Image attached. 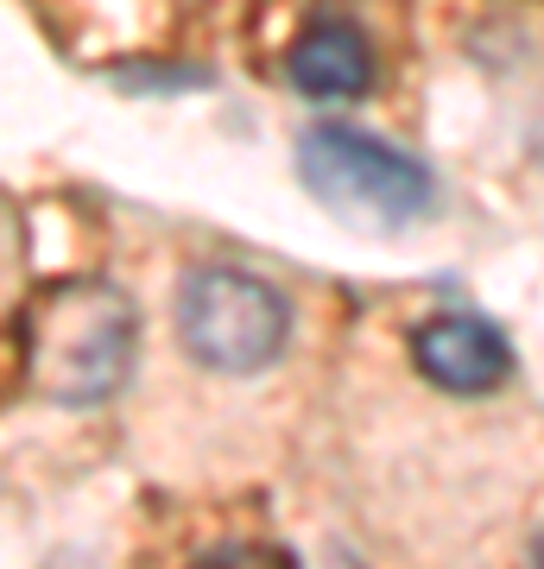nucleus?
<instances>
[{
    "instance_id": "3",
    "label": "nucleus",
    "mask_w": 544,
    "mask_h": 569,
    "mask_svg": "<svg viewBox=\"0 0 544 569\" xmlns=\"http://www.w3.org/2000/svg\"><path fill=\"white\" fill-rule=\"evenodd\" d=\"M291 305L241 266H197L178 291V336L216 373H260L279 361Z\"/></svg>"
},
{
    "instance_id": "8",
    "label": "nucleus",
    "mask_w": 544,
    "mask_h": 569,
    "mask_svg": "<svg viewBox=\"0 0 544 569\" xmlns=\"http://www.w3.org/2000/svg\"><path fill=\"white\" fill-rule=\"evenodd\" d=\"M532 569H544V538H538V557H532Z\"/></svg>"
},
{
    "instance_id": "4",
    "label": "nucleus",
    "mask_w": 544,
    "mask_h": 569,
    "mask_svg": "<svg viewBox=\"0 0 544 569\" xmlns=\"http://www.w3.org/2000/svg\"><path fill=\"white\" fill-rule=\"evenodd\" d=\"M412 361L444 392H494L513 373V348H506V336L494 323L449 310V317H431L412 336Z\"/></svg>"
},
{
    "instance_id": "5",
    "label": "nucleus",
    "mask_w": 544,
    "mask_h": 569,
    "mask_svg": "<svg viewBox=\"0 0 544 569\" xmlns=\"http://www.w3.org/2000/svg\"><path fill=\"white\" fill-rule=\"evenodd\" d=\"M285 77L310 102H355L374 89V39L355 20H310L285 51Z\"/></svg>"
},
{
    "instance_id": "7",
    "label": "nucleus",
    "mask_w": 544,
    "mask_h": 569,
    "mask_svg": "<svg viewBox=\"0 0 544 569\" xmlns=\"http://www.w3.org/2000/svg\"><path fill=\"white\" fill-rule=\"evenodd\" d=\"M304 569H362V563H355V557H348L343 545H329V550H317V557H310Z\"/></svg>"
},
{
    "instance_id": "1",
    "label": "nucleus",
    "mask_w": 544,
    "mask_h": 569,
    "mask_svg": "<svg viewBox=\"0 0 544 569\" xmlns=\"http://www.w3.org/2000/svg\"><path fill=\"white\" fill-rule=\"evenodd\" d=\"M133 298L108 279H70L51 284L39 305L26 310L20 361L26 387L58 399V406H96L127 380L133 367Z\"/></svg>"
},
{
    "instance_id": "2",
    "label": "nucleus",
    "mask_w": 544,
    "mask_h": 569,
    "mask_svg": "<svg viewBox=\"0 0 544 569\" xmlns=\"http://www.w3.org/2000/svg\"><path fill=\"white\" fill-rule=\"evenodd\" d=\"M298 178L317 203H329L336 216H348L362 228H405V222H418L431 209V197H437L431 171L412 152L374 140L362 127H336V121L304 127Z\"/></svg>"
},
{
    "instance_id": "6",
    "label": "nucleus",
    "mask_w": 544,
    "mask_h": 569,
    "mask_svg": "<svg viewBox=\"0 0 544 569\" xmlns=\"http://www.w3.org/2000/svg\"><path fill=\"white\" fill-rule=\"evenodd\" d=\"M197 569H298L285 550H266V545H222V550H202Z\"/></svg>"
}]
</instances>
